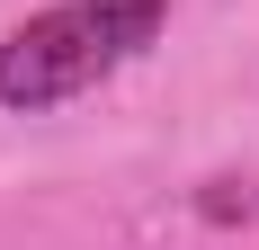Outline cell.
I'll return each instance as SVG.
<instances>
[{
    "instance_id": "obj_1",
    "label": "cell",
    "mask_w": 259,
    "mask_h": 250,
    "mask_svg": "<svg viewBox=\"0 0 259 250\" xmlns=\"http://www.w3.org/2000/svg\"><path fill=\"white\" fill-rule=\"evenodd\" d=\"M161 36H170V0H54L0 36V107L9 116L72 107Z\"/></svg>"
}]
</instances>
